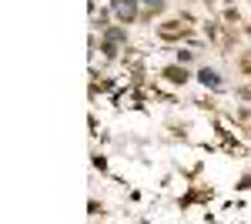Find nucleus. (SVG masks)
<instances>
[{
  "mask_svg": "<svg viewBox=\"0 0 251 224\" xmlns=\"http://www.w3.org/2000/svg\"><path fill=\"white\" fill-rule=\"evenodd\" d=\"M201 80H204V84H211L214 91L221 87V80H218V74H214V71H201Z\"/></svg>",
  "mask_w": 251,
  "mask_h": 224,
  "instance_id": "obj_2",
  "label": "nucleus"
},
{
  "mask_svg": "<svg viewBox=\"0 0 251 224\" xmlns=\"http://www.w3.org/2000/svg\"><path fill=\"white\" fill-rule=\"evenodd\" d=\"M114 14H117L121 24H131L134 14H137V3H134V0H114Z\"/></svg>",
  "mask_w": 251,
  "mask_h": 224,
  "instance_id": "obj_1",
  "label": "nucleus"
},
{
  "mask_svg": "<svg viewBox=\"0 0 251 224\" xmlns=\"http://www.w3.org/2000/svg\"><path fill=\"white\" fill-rule=\"evenodd\" d=\"M144 3H148V7H154V10H157V7H161L164 0H144Z\"/></svg>",
  "mask_w": 251,
  "mask_h": 224,
  "instance_id": "obj_3",
  "label": "nucleus"
}]
</instances>
